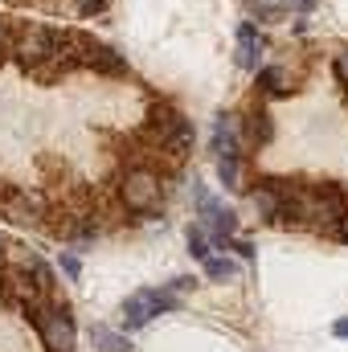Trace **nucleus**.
Masks as SVG:
<instances>
[{"label":"nucleus","mask_w":348,"mask_h":352,"mask_svg":"<svg viewBox=\"0 0 348 352\" xmlns=\"http://www.w3.org/2000/svg\"><path fill=\"white\" fill-rule=\"evenodd\" d=\"M291 4H295V12H303V16H307V12H316V4H320V0H291Z\"/></svg>","instance_id":"nucleus-23"},{"label":"nucleus","mask_w":348,"mask_h":352,"mask_svg":"<svg viewBox=\"0 0 348 352\" xmlns=\"http://www.w3.org/2000/svg\"><path fill=\"white\" fill-rule=\"evenodd\" d=\"M54 25H41V21H17L12 25V45H8V58L25 70V74H33L37 66H45L50 58H54Z\"/></svg>","instance_id":"nucleus-4"},{"label":"nucleus","mask_w":348,"mask_h":352,"mask_svg":"<svg viewBox=\"0 0 348 352\" xmlns=\"http://www.w3.org/2000/svg\"><path fill=\"white\" fill-rule=\"evenodd\" d=\"M254 209H259V217L266 221V226H274V213H279V192L270 188V180L262 176L259 188H254Z\"/></svg>","instance_id":"nucleus-15"},{"label":"nucleus","mask_w":348,"mask_h":352,"mask_svg":"<svg viewBox=\"0 0 348 352\" xmlns=\"http://www.w3.org/2000/svg\"><path fill=\"white\" fill-rule=\"evenodd\" d=\"M152 320H156V299H152V291H135V295L123 299V328H127V332H140V328H148Z\"/></svg>","instance_id":"nucleus-10"},{"label":"nucleus","mask_w":348,"mask_h":352,"mask_svg":"<svg viewBox=\"0 0 348 352\" xmlns=\"http://www.w3.org/2000/svg\"><path fill=\"white\" fill-rule=\"evenodd\" d=\"M83 70H94V74H102V78H127L131 74V66H127V54H119L115 45H107V41H90L87 50V66Z\"/></svg>","instance_id":"nucleus-9"},{"label":"nucleus","mask_w":348,"mask_h":352,"mask_svg":"<svg viewBox=\"0 0 348 352\" xmlns=\"http://www.w3.org/2000/svg\"><path fill=\"white\" fill-rule=\"evenodd\" d=\"M25 320L37 328V336H41L45 352H74V340H78L74 316H70V307H66V303H58L54 295H45V299L29 303V307H25Z\"/></svg>","instance_id":"nucleus-1"},{"label":"nucleus","mask_w":348,"mask_h":352,"mask_svg":"<svg viewBox=\"0 0 348 352\" xmlns=\"http://www.w3.org/2000/svg\"><path fill=\"white\" fill-rule=\"evenodd\" d=\"M4 4H12V8H25V4H37V0H4Z\"/></svg>","instance_id":"nucleus-26"},{"label":"nucleus","mask_w":348,"mask_h":352,"mask_svg":"<svg viewBox=\"0 0 348 352\" xmlns=\"http://www.w3.org/2000/svg\"><path fill=\"white\" fill-rule=\"evenodd\" d=\"M193 283H197V278H188V274H176L173 283H168V291H176V295H180V291H188Z\"/></svg>","instance_id":"nucleus-22"},{"label":"nucleus","mask_w":348,"mask_h":352,"mask_svg":"<svg viewBox=\"0 0 348 352\" xmlns=\"http://www.w3.org/2000/svg\"><path fill=\"white\" fill-rule=\"evenodd\" d=\"M217 180L226 192H246V164L242 156H217Z\"/></svg>","instance_id":"nucleus-13"},{"label":"nucleus","mask_w":348,"mask_h":352,"mask_svg":"<svg viewBox=\"0 0 348 352\" xmlns=\"http://www.w3.org/2000/svg\"><path fill=\"white\" fill-rule=\"evenodd\" d=\"M4 58H8V54H4V45H0V66H4Z\"/></svg>","instance_id":"nucleus-27"},{"label":"nucleus","mask_w":348,"mask_h":352,"mask_svg":"<svg viewBox=\"0 0 348 352\" xmlns=\"http://www.w3.org/2000/svg\"><path fill=\"white\" fill-rule=\"evenodd\" d=\"M201 266H205V278H209V283H230V278L238 274V263L226 258V254H209Z\"/></svg>","instance_id":"nucleus-16"},{"label":"nucleus","mask_w":348,"mask_h":352,"mask_svg":"<svg viewBox=\"0 0 348 352\" xmlns=\"http://www.w3.org/2000/svg\"><path fill=\"white\" fill-rule=\"evenodd\" d=\"M242 119V140H246V148H270L274 144V115L266 111V102L254 98L250 107H246V115H238Z\"/></svg>","instance_id":"nucleus-8"},{"label":"nucleus","mask_w":348,"mask_h":352,"mask_svg":"<svg viewBox=\"0 0 348 352\" xmlns=\"http://www.w3.org/2000/svg\"><path fill=\"white\" fill-rule=\"evenodd\" d=\"M0 258H4V238H0Z\"/></svg>","instance_id":"nucleus-28"},{"label":"nucleus","mask_w":348,"mask_h":352,"mask_svg":"<svg viewBox=\"0 0 348 352\" xmlns=\"http://www.w3.org/2000/svg\"><path fill=\"white\" fill-rule=\"evenodd\" d=\"M332 336H336V340H348V320H336V324H332Z\"/></svg>","instance_id":"nucleus-24"},{"label":"nucleus","mask_w":348,"mask_h":352,"mask_svg":"<svg viewBox=\"0 0 348 352\" xmlns=\"http://www.w3.org/2000/svg\"><path fill=\"white\" fill-rule=\"evenodd\" d=\"M58 263H62V274H66L70 283L83 274V263H78V254H74V250H62V254H58Z\"/></svg>","instance_id":"nucleus-20"},{"label":"nucleus","mask_w":348,"mask_h":352,"mask_svg":"<svg viewBox=\"0 0 348 352\" xmlns=\"http://www.w3.org/2000/svg\"><path fill=\"white\" fill-rule=\"evenodd\" d=\"M184 242H188V254H193L197 263H205V258L213 254V242H209V234H205V226H188V234H184Z\"/></svg>","instance_id":"nucleus-17"},{"label":"nucleus","mask_w":348,"mask_h":352,"mask_svg":"<svg viewBox=\"0 0 348 352\" xmlns=\"http://www.w3.org/2000/svg\"><path fill=\"white\" fill-rule=\"evenodd\" d=\"M115 197H119V205H123L127 213L148 217V213H156L160 201H164V176L156 173V168L131 164L127 173L115 180Z\"/></svg>","instance_id":"nucleus-2"},{"label":"nucleus","mask_w":348,"mask_h":352,"mask_svg":"<svg viewBox=\"0 0 348 352\" xmlns=\"http://www.w3.org/2000/svg\"><path fill=\"white\" fill-rule=\"evenodd\" d=\"M107 4H111V0H74L70 12H74V16H98V12H107Z\"/></svg>","instance_id":"nucleus-19"},{"label":"nucleus","mask_w":348,"mask_h":352,"mask_svg":"<svg viewBox=\"0 0 348 352\" xmlns=\"http://www.w3.org/2000/svg\"><path fill=\"white\" fill-rule=\"evenodd\" d=\"M90 344L98 352H131V340H127L123 332L107 328V324H94V328H90Z\"/></svg>","instance_id":"nucleus-14"},{"label":"nucleus","mask_w":348,"mask_h":352,"mask_svg":"<svg viewBox=\"0 0 348 352\" xmlns=\"http://www.w3.org/2000/svg\"><path fill=\"white\" fill-rule=\"evenodd\" d=\"M259 50H262V33L254 29V21H242L238 25V54H234V62L254 74L259 70Z\"/></svg>","instance_id":"nucleus-12"},{"label":"nucleus","mask_w":348,"mask_h":352,"mask_svg":"<svg viewBox=\"0 0 348 352\" xmlns=\"http://www.w3.org/2000/svg\"><path fill=\"white\" fill-rule=\"evenodd\" d=\"M246 8H250V16H259V21H274V16L283 12V4H274V0H246Z\"/></svg>","instance_id":"nucleus-18"},{"label":"nucleus","mask_w":348,"mask_h":352,"mask_svg":"<svg viewBox=\"0 0 348 352\" xmlns=\"http://www.w3.org/2000/svg\"><path fill=\"white\" fill-rule=\"evenodd\" d=\"M336 238H340V242H345V246H348V213H345V217H340V226H336Z\"/></svg>","instance_id":"nucleus-25"},{"label":"nucleus","mask_w":348,"mask_h":352,"mask_svg":"<svg viewBox=\"0 0 348 352\" xmlns=\"http://www.w3.org/2000/svg\"><path fill=\"white\" fill-rule=\"evenodd\" d=\"M254 90L259 98H287L295 90V78L287 74V66H262L254 70Z\"/></svg>","instance_id":"nucleus-11"},{"label":"nucleus","mask_w":348,"mask_h":352,"mask_svg":"<svg viewBox=\"0 0 348 352\" xmlns=\"http://www.w3.org/2000/svg\"><path fill=\"white\" fill-rule=\"evenodd\" d=\"M348 213V192L336 180H312L307 184V230L336 238V226Z\"/></svg>","instance_id":"nucleus-3"},{"label":"nucleus","mask_w":348,"mask_h":352,"mask_svg":"<svg viewBox=\"0 0 348 352\" xmlns=\"http://www.w3.org/2000/svg\"><path fill=\"white\" fill-rule=\"evenodd\" d=\"M209 152L213 156H246V140H242V119L234 111L213 119V135H209Z\"/></svg>","instance_id":"nucleus-7"},{"label":"nucleus","mask_w":348,"mask_h":352,"mask_svg":"<svg viewBox=\"0 0 348 352\" xmlns=\"http://www.w3.org/2000/svg\"><path fill=\"white\" fill-rule=\"evenodd\" d=\"M45 205H50L45 192L0 180V217H8L12 226H21V230H41V221H45Z\"/></svg>","instance_id":"nucleus-5"},{"label":"nucleus","mask_w":348,"mask_h":352,"mask_svg":"<svg viewBox=\"0 0 348 352\" xmlns=\"http://www.w3.org/2000/svg\"><path fill=\"white\" fill-rule=\"evenodd\" d=\"M230 250H238V258H246V263L259 254V250H254V242H250V238H238V234L230 238Z\"/></svg>","instance_id":"nucleus-21"},{"label":"nucleus","mask_w":348,"mask_h":352,"mask_svg":"<svg viewBox=\"0 0 348 352\" xmlns=\"http://www.w3.org/2000/svg\"><path fill=\"white\" fill-rule=\"evenodd\" d=\"M0 299L8 303V307H29V303H37V299H45L37 287H33V278H29V270L25 266H4L0 270Z\"/></svg>","instance_id":"nucleus-6"}]
</instances>
